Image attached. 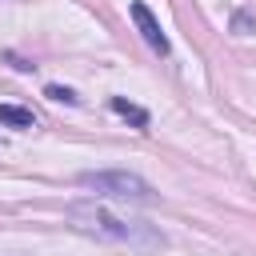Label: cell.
<instances>
[{
    "instance_id": "obj_7",
    "label": "cell",
    "mask_w": 256,
    "mask_h": 256,
    "mask_svg": "<svg viewBox=\"0 0 256 256\" xmlns=\"http://www.w3.org/2000/svg\"><path fill=\"white\" fill-rule=\"evenodd\" d=\"M232 32H236V36H248V32H256V20H252L248 12H236V16H232Z\"/></svg>"
},
{
    "instance_id": "obj_1",
    "label": "cell",
    "mask_w": 256,
    "mask_h": 256,
    "mask_svg": "<svg viewBox=\"0 0 256 256\" xmlns=\"http://www.w3.org/2000/svg\"><path fill=\"white\" fill-rule=\"evenodd\" d=\"M64 216H68V224L76 232L96 236L104 244H120V248H136V252H160L168 244L160 228H152L144 220H120L116 212L100 208L96 200H76V204L64 208Z\"/></svg>"
},
{
    "instance_id": "obj_2",
    "label": "cell",
    "mask_w": 256,
    "mask_h": 256,
    "mask_svg": "<svg viewBox=\"0 0 256 256\" xmlns=\"http://www.w3.org/2000/svg\"><path fill=\"white\" fill-rule=\"evenodd\" d=\"M80 184L92 188L96 196H112V200H132V204H152V200H156V192L148 188L144 176L120 172V168H108V172H80Z\"/></svg>"
},
{
    "instance_id": "obj_5",
    "label": "cell",
    "mask_w": 256,
    "mask_h": 256,
    "mask_svg": "<svg viewBox=\"0 0 256 256\" xmlns=\"http://www.w3.org/2000/svg\"><path fill=\"white\" fill-rule=\"evenodd\" d=\"M0 124H8V128H36V116L28 108H20V104H0Z\"/></svg>"
},
{
    "instance_id": "obj_6",
    "label": "cell",
    "mask_w": 256,
    "mask_h": 256,
    "mask_svg": "<svg viewBox=\"0 0 256 256\" xmlns=\"http://www.w3.org/2000/svg\"><path fill=\"white\" fill-rule=\"evenodd\" d=\"M44 96H48V100H56V104H80V96H76L72 88H64V84H48V88H44Z\"/></svg>"
},
{
    "instance_id": "obj_3",
    "label": "cell",
    "mask_w": 256,
    "mask_h": 256,
    "mask_svg": "<svg viewBox=\"0 0 256 256\" xmlns=\"http://www.w3.org/2000/svg\"><path fill=\"white\" fill-rule=\"evenodd\" d=\"M128 12H132V20H136V32L144 36V44H148L156 56H168V52H172V44H168V36H164L160 20L152 16V8H148V4H140V0H132V4H128Z\"/></svg>"
},
{
    "instance_id": "obj_4",
    "label": "cell",
    "mask_w": 256,
    "mask_h": 256,
    "mask_svg": "<svg viewBox=\"0 0 256 256\" xmlns=\"http://www.w3.org/2000/svg\"><path fill=\"white\" fill-rule=\"evenodd\" d=\"M108 104H112V112H116V116H124V120H128V124H136V128H148V120H152V116H148V108L128 104L124 96H112Z\"/></svg>"
}]
</instances>
